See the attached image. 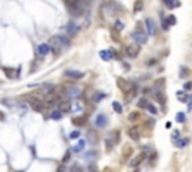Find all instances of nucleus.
I'll return each mask as SVG.
<instances>
[{
  "instance_id": "obj_1",
  "label": "nucleus",
  "mask_w": 192,
  "mask_h": 172,
  "mask_svg": "<svg viewBox=\"0 0 192 172\" xmlns=\"http://www.w3.org/2000/svg\"><path fill=\"white\" fill-rule=\"evenodd\" d=\"M69 45H71V42H69V39L66 36H54L50 40V47L56 52H60L62 49H66Z\"/></svg>"
},
{
  "instance_id": "obj_2",
  "label": "nucleus",
  "mask_w": 192,
  "mask_h": 172,
  "mask_svg": "<svg viewBox=\"0 0 192 172\" xmlns=\"http://www.w3.org/2000/svg\"><path fill=\"white\" fill-rule=\"evenodd\" d=\"M66 6L69 8L72 15H81L84 12V5L80 2H66Z\"/></svg>"
},
{
  "instance_id": "obj_3",
  "label": "nucleus",
  "mask_w": 192,
  "mask_h": 172,
  "mask_svg": "<svg viewBox=\"0 0 192 172\" xmlns=\"http://www.w3.org/2000/svg\"><path fill=\"white\" fill-rule=\"evenodd\" d=\"M102 10L108 14V15H117V14H120V5L119 3H113V2H110V3H105L104 6H102Z\"/></svg>"
},
{
  "instance_id": "obj_4",
  "label": "nucleus",
  "mask_w": 192,
  "mask_h": 172,
  "mask_svg": "<svg viewBox=\"0 0 192 172\" xmlns=\"http://www.w3.org/2000/svg\"><path fill=\"white\" fill-rule=\"evenodd\" d=\"M132 38H134V40H135V44H137V45H143V44L147 42V38H149V36L144 33L143 30L138 29V30H135L134 33H132Z\"/></svg>"
},
{
  "instance_id": "obj_5",
  "label": "nucleus",
  "mask_w": 192,
  "mask_h": 172,
  "mask_svg": "<svg viewBox=\"0 0 192 172\" xmlns=\"http://www.w3.org/2000/svg\"><path fill=\"white\" fill-rule=\"evenodd\" d=\"M140 51H141L140 45H137V44H131V45L126 47V56L131 57V58H135L138 54H140Z\"/></svg>"
},
{
  "instance_id": "obj_6",
  "label": "nucleus",
  "mask_w": 192,
  "mask_h": 172,
  "mask_svg": "<svg viewBox=\"0 0 192 172\" xmlns=\"http://www.w3.org/2000/svg\"><path fill=\"white\" fill-rule=\"evenodd\" d=\"M81 90L78 88V87H71V88H66V91H65V96H68L69 99H78L80 96H81Z\"/></svg>"
},
{
  "instance_id": "obj_7",
  "label": "nucleus",
  "mask_w": 192,
  "mask_h": 172,
  "mask_svg": "<svg viewBox=\"0 0 192 172\" xmlns=\"http://www.w3.org/2000/svg\"><path fill=\"white\" fill-rule=\"evenodd\" d=\"M78 31H80V27H78V24H75L74 21H71V23L66 24V33L71 38H72V36H77Z\"/></svg>"
},
{
  "instance_id": "obj_8",
  "label": "nucleus",
  "mask_w": 192,
  "mask_h": 172,
  "mask_svg": "<svg viewBox=\"0 0 192 172\" xmlns=\"http://www.w3.org/2000/svg\"><path fill=\"white\" fill-rule=\"evenodd\" d=\"M95 124L99 129H104L108 124V117L105 114H98V117H96V120H95Z\"/></svg>"
},
{
  "instance_id": "obj_9",
  "label": "nucleus",
  "mask_w": 192,
  "mask_h": 172,
  "mask_svg": "<svg viewBox=\"0 0 192 172\" xmlns=\"http://www.w3.org/2000/svg\"><path fill=\"white\" fill-rule=\"evenodd\" d=\"M146 26H147V31H149V35H150V36H155V35H156V31H158V29H156V24L153 23V19L147 18V21H146Z\"/></svg>"
},
{
  "instance_id": "obj_10",
  "label": "nucleus",
  "mask_w": 192,
  "mask_h": 172,
  "mask_svg": "<svg viewBox=\"0 0 192 172\" xmlns=\"http://www.w3.org/2000/svg\"><path fill=\"white\" fill-rule=\"evenodd\" d=\"M117 141H119V139H114V133L108 135V136H107V139H105L107 151H111V150H113V147L116 145V142H117Z\"/></svg>"
},
{
  "instance_id": "obj_11",
  "label": "nucleus",
  "mask_w": 192,
  "mask_h": 172,
  "mask_svg": "<svg viewBox=\"0 0 192 172\" xmlns=\"http://www.w3.org/2000/svg\"><path fill=\"white\" fill-rule=\"evenodd\" d=\"M36 51H38L39 56H42V57H44V56H47L48 52L51 51V47L47 45V44H39L38 48H36Z\"/></svg>"
},
{
  "instance_id": "obj_12",
  "label": "nucleus",
  "mask_w": 192,
  "mask_h": 172,
  "mask_svg": "<svg viewBox=\"0 0 192 172\" xmlns=\"http://www.w3.org/2000/svg\"><path fill=\"white\" fill-rule=\"evenodd\" d=\"M5 75L11 79H17L20 77V72L17 69H12V67H5Z\"/></svg>"
},
{
  "instance_id": "obj_13",
  "label": "nucleus",
  "mask_w": 192,
  "mask_h": 172,
  "mask_svg": "<svg viewBox=\"0 0 192 172\" xmlns=\"http://www.w3.org/2000/svg\"><path fill=\"white\" fill-rule=\"evenodd\" d=\"M137 91H138V87L135 86V84H132V86H131V88L126 91V96H125L126 100H128V102H129V100H132L135 96H137Z\"/></svg>"
},
{
  "instance_id": "obj_14",
  "label": "nucleus",
  "mask_w": 192,
  "mask_h": 172,
  "mask_svg": "<svg viewBox=\"0 0 192 172\" xmlns=\"http://www.w3.org/2000/svg\"><path fill=\"white\" fill-rule=\"evenodd\" d=\"M65 77L72 78V79H78V78L84 77V73L80 72V70H66V72H65Z\"/></svg>"
},
{
  "instance_id": "obj_15",
  "label": "nucleus",
  "mask_w": 192,
  "mask_h": 172,
  "mask_svg": "<svg viewBox=\"0 0 192 172\" xmlns=\"http://www.w3.org/2000/svg\"><path fill=\"white\" fill-rule=\"evenodd\" d=\"M128 135H129V138L131 139H134V141H138L140 139V129L138 127H131L129 130H128Z\"/></svg>"
},
{
  "instance_id": "obj_16",
  "label": "nucleus",
  "mask_w": 192,
  "mask_h": 172,
  "mask_svg": "<svg viewBox=\"0 0 192 172\" xmlns=\"http://www.w3.org/2000/svg\"><path fill=\"white\" fill-rule=\"evenodd\" d=\"M59 111L63 114V112H69L71 111V102L66 100V102H60L59 103Z\"/></svg>"
},
{
  "instance_id": "obj_17",
  "label": "nucleus",
  "mask_w": 192,
  "mask_h": 172,
  "mask_svg": "<svg viewBox=\"0 0 192 172\" xmlns=\"http://www.w3.org/2000/svg\"><path fill=\"white\" fill-rule=\"evenodd\" d=\"M144 157H146V154H144V153L138 154L137 157H134V159L131 160V166H132V168H135V166H138V165H140V163H141V162H143V160H144Z\"/></svg>"
},
{
  "instance_id": "obj_18",
  "label": "nucleus",
  "mask_w": 192,
  "mask_h": 172,
  "mask_svg": "<svg viewBox=\"0 0 192 172\" xmlns=\"http://www.w3.org/2000/svg\"><path fill=\"white\" fill-rule=\"evenodd\" d=\"M99 56H101V58H102V60L108 61V60H111V58H113V56H114V54H113V51H108V49H107V51H101V52H99Z\"/></svg>"
},
{
  "instance_id": "obj_19",
  "label": "nucleus",
  "mask_w": 192,
  "mask_h": 172,
  "mask_svg": "<svg viewBox=\"0 0 192 172\" xmlns=\"http://www.w3.org/2000/svg\"><path fill=\"white\" fill-rule=\"evenodd\" d=\"M84 147H86V141H78V144L74 145V148H72V150H74L75 153H80V151H83V148H84Z\"/></svg>"
},
{
  "instance_id": "obj_20",
  "label": "nucleus",
  "mask_w": 192,
  "mask_h": 172,
  "mask_svg": "<svg viewBox=\"0 0 192 172\" xmlns=\"http://www.w3.org/2000/svg\"><path fill=\"white\" fill-rule=\"evenodd\" d=\"M56 102H57V96H53V94L45 96V103L47 105H54Z\"/></svg>"
},
{
  "instance_id": "obj_21",
  "label": "nucleus",
  "mask_w": 192,
  "mask_h": 172,
  "mask_svg": "<svg viewBox=\"0 0 192 172\" xmlns=\"http://www.w3.org/2000/svg\"><path fill=\"white\" fill-rule=\"evenodd\" d=\"M32 105L35 108V111H42V108H44V105L41 102H38V100H35V99H32Z\"/></svg>"
},
{
  "instance_id": "obj_22",
  "label": "nucleus",
  "mask_w": 192,
  "mask_h": 172,
  "mask_svg": "<svg viewBox=\"0 0 192 172\" xmlns=\"http://www.w3.org/2000/svg\"><path fill=\"white\" fill-rule=\"evenodd\" d=\"M138 118H140V112H138V111H134V112H131V114H129V121H132V123L137 121Z\"/></svg>"
},
{
  "instance_id": "obj_23",
  "label": "nucleus",
  "mask_w": 192,
  "mask_h": 172,
  "mask_svg": "<svg viewBox=\"0 0 192 172\" xmlns=\"http://www.w3.org/2000/svg\"><path fill=\"white\" fill-rule=\"evenodd\" d=\"M62 115H63V114H62L59 109H54V111L51 112V118H53V120H60V118H62Z\"/></svg>"
},
{
  "instance_id": "obj_24",
  "label": "nucleus",
  "mask_w": 192,
  "mask_h": 172,
  "mask_svg": "<svg viewBox=\"0 0 192 172\" xmlns=\"http://www.w3.org/2000/svg\"><path fill=\"white\" fill-rule=\"evenodd\" d=\"M165 21H167V24H168V26H174L177 19H176V17H174V15H168V17L165 18Z\"/></svg>"
},
{
  "instance_id": "obj_25",
  "label": "nucleus",
  "mask_w": 192,
  "mask_h": 172,
  "mask_svg": "<svg viewBox=\"0 0 192 172\" xmlns=\"http://www.w3.org/2000/svg\"><path fill=\"white\" fill-rule=\"evenodd\" d=\"M188 142H189V139H177V141H176V145H177L179 148H183L185 145H188Z\"/></svg>"
},
{
  "instance_id": "obj_26",
  "label": "nucleus",
  "mask_w": 192,
  "mask_h": 172,
  "mask_svg": "<svg viewBox=\"0 0 192 172\" xmlns=\"http://www.w3.org/2000/svg\"><path fill=\"white\" fill-rule=\"evenodd\" d=\"M72 123H74V124H78V126H81V124H84V123H86V118H84V117H80V118H74V120H72Z\"/></svg>"
},
{
  "instance_id": "obj_27",
  "label": "nucleus",
  "mask_w": 192,
  "mask_h": 172,
  "mask_svg": "<svg viewBox=\"0 0 192 172\" xmlns=\"http://www.w3.org/2000/svg\"><path fill=\"white\" fill-rule=\"evenodd\" d=\"M113 108H114V111L117 114H122V111H123V109H122V105H120L119 102H113Z\"/></svg>"
},
{
  "instance_id": "obj_28",
  "label": "nucleus",
  "mask_w": 192,
  "mask_h": 172,
  "mask_svg": "<svg viewBox=\"0 0 192 172\" xmlns=\"http://www.w3.org/2000/svg\"><path fill=\"white\" fill-rule=\"evenodd\" d=\"M164 3H165V6H168V8H176V6H180V3H179V2H168V0H165Z\"/></svg>"
},
{
  "instance_id": "obj_29",
  "label": "nucleus",
  "mask_w": 192,
  "mask_h": 172,
  "mask_svg": "<svg viewBox=\"0 0 192 172\" xmlns=\"http://www.w3.org/2000/svg\"><path fill=\"white\" fill-rule=\"evenodd\" d=\"M123 27H125V26H123V23H122V21H116V23H114V29L117 30V31H122Z\"/></svg>"
},
{
  "instance_id": "obj_30",
  "label": "nucleus",
  "mask_w": 192,
  "mask_h": 172,
  "mask_svg": "<svg viewBox=\"0 0 192 172\" xmlns=\"http://www.w3.org/2000/svg\"><path fill=\"white\" fill-rule=\"evenodd\" d=\"M179 99H180V100H182V102H188V100H189V99H191V96H185L182 93V91H179Z\"/></svg>"
},
{
  "instance_id": "obj_31",
  "label": "nucleus",
  "mask_w": 192,
  "mask_h": 172,
  "mask_svg": "<svg viewBox=\"0 0 192 172\" xmlns=\"http://www.w3.org/2000/svg\"><path fill=\"white\" fill-rule=\"evenodd\" d=\"M138 105L141 106V108H147V105H149V102H147V99H140V100H138Z\"/></svg>"
},
{
  "instance_id": "obj_32",
  "label": "nucleus",
  "mask_w": 192,
  "mask_h": 172,
  "mask_svg": "<svg viewBox=\"0 0 192 172\" xmlns=\"http://www.w3.org/2000/svg\"><path fill=\"white\" fill-rule=\"evenodd\" d=\"M185 118H186V115L183 114V112H179V114H177V121H179V123H185Z\"/></svg>"
},
{
  "instance_id": "obj_33",
  "label": "nucleus",
  "mask_w": 192,
  "mask_h": 172,
  "mask_svg": "<svg viewBox=\"0 0 192 172\" xmlns=\"http://www.w3.org/2000/svg\"><path fill=\"white\" fill-rule=\"evenodd\" d=\"M146 109H147V111H150L152 114H156V112H158V111H156V108H155V106L152 105V103H149V105H147V108H146Z\"/></svg>"
},
{
  "instance_id": "obj_34",
  "label": "nucleus",
  "mask_w": 192,
  "mask_h": 172,
  "mask_svg": "<svg viewBox=\"0 0 192 172\" xmlns=\"http://www.w3.org/2000/svg\"><path fill=\"white\" fill-rule=\"evenodd\" d=\"M80 135H81V132L75 130V132H72V133L69 135V136H71V139H77V138H80Z\"/></svg>"
},
{
  "instance_id": "obj_35",
  "label": "nucleus",
  "mask_w": 192,
  "mask_h": 172,
  "mask_svg": "<svg viewBox=\"0 0 192 172\" xmlns=\"http://www.w3.org/2000/svg\"><path fill=\"white\" fill-rule=\"evenodd\" d=\"M104 97H105V94H101V93H98V94L93 97V100H95V102H98V100H101V99H104Z\"/></svg>"
},
{
  "instance_id": "obj_36",
  "label": "nucleus",
  "mask_w": 192,
  "mask_h": 172,
  "mask_svg": "<svg viewBox=\"0 0 192 172\" xmlns=\"http://www.w3.org/2000/svg\"><path fill=\"white\" fill-rule=\"evenodd\" d=\"M141 8H143V3H141V2H137V3H135V10H140Z\"/></svg>"
},
{
  "instance_id": "obj_37",
  "label": "nucleus",
  "mask_w": 192,
  "mask_h": 172,
  "mask_svg": "<svg viewBox=\"0 0 192 172\" xmlns=\"http://www.w3.org/2000/svg\"><path fill=\"white\" fill-rule=\"evenodd\" d=\"M185 73L188 75V73H189V70H188V69H185V67H182V73H180V77H185Z\"/></svg>"
},
{
  "instance_id": "obj_38",
  "label": "nucleus",
  "mask_w": 192,
  "mask_h": 172,
  "mask_svg": "<svg viewBox=\"0 0 192 172\" xmlns=\"http://www.w3.org/2000/svg\"><path fill=\"white\" fill-rule=\"evenodd\" d=\"M173 139H179V130H174V133H173Z\"/></svg>"
},
{
  "instance_id": "obj_39",
  "label": "nucleus",
  "mask_w": 192,
  "mask_h": 172,
  "mask_svg": "<svg viewBox=\"0 0 192 172\" xmlns=\"http://www.w3.org/2000/svg\"><path fill=\"white\" fill-rule=\"evenodd\" d=\"M69 160V151H68L66 154H65V157H63V162H68Z\"/></svg>"
},
{
  "instance_id": "obj_40",
  "label": "nucleus",
  "mask_w": 192,
  "mask_h": 172,
  "mask_svg": "<svg viewBox=\"0 0 192 172\" xmlns=\"http://www.w3.org/2000/svg\"><path fill=\"white\" fill-rule=\"evenodd\" d=\"M185 88H192V82H188V84H185Z\"/></svg>"
},
{
  "instance_id": "obj_41",
  "label": "nucleus",
  "mask_w": 192,
  "mask_h": 172,
  "mask_svg": "<svg viewBox=\"0 0 192 172\" xmlns=\"http://www.w3.org/2000/svg\"><path fill=\"white\" fill-rule=\"evenodd\" d=\"M89 172H99V171H95V169H92V171H89Z\"/></svg>"
}]
</instances>
